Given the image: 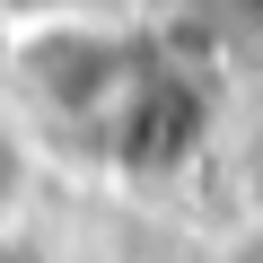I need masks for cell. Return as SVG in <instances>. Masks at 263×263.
<instances>
[{
	"label": "cell",
	"mask_w": 263,
	"mask_h": 263,
	"mask_svg": "<svg viewBox=\"0 0 263 263\" xmlns=\"http://www.w3.org/2000/svg\"><path fill=\"white\" fill-rule=\"evenodd\" d=\"M35 123L9 105V97H0V228H9L18 211H27V193H35Z\"/></svg>",
	"instance_id": "cell-2"
},
{
	"label": "cell",
	"mask_w": 263,
	"mask_h": 263,
	"mask_svg": "<svg viewBox=\"0 0 263 263\" xmlns=\"http://www.w3.org/2000/svg\"><path fill=\"white\" fill-rule=\"evenodd\" d=\"M18 79H27V97H35L53 123H105V132H114L132 105H141L149 62L132 53V35H114V27L44 18V27H27V44H18Z\"/></svg>",
	"instance_id": "cell-1"
}]
</instances>
